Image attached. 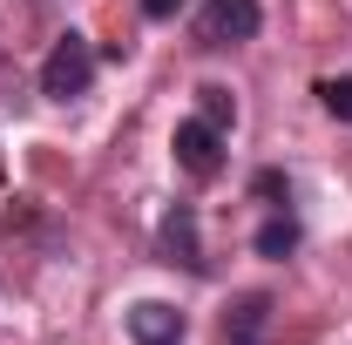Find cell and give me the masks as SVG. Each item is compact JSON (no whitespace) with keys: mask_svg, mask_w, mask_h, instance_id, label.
<instances>
[{"mask_svg":"<svg viewBox=\"0 0 352 345\" xmlns=\"http://www.w3.org/2000/svg\"><path fill=\"white\" fill-rule=\"evenodd\" d=\"M223 142H230V135L210 129L204 115H183L176 135H170V156H176V170L190 176V183H217L223 176Z\"/></svg>","mask_w":352,"mask_h":345,"instance_id":"7a4b0ae2","label":"cell"},{"mask_svg":"<svg viewBox=\"0 0 352 345\" xmlns=\"http://www.w3.org/2000/svg\"><path fill=\"white\" fill-rule=\"evenodd\" d=\"M271 291H237L223 304V345H271Z\"/></svg>","mask_w":352,"mask_h":345,"instance_id":"5b68a950","label":"cell"},{"mask_svg":"<svg viewBox=\"0 0 352 345\" xmlns=\"http://www.w3.org/2000/svg\"><path fill=\"white\" fill-rule=\"evenodd\" d=\"M318 109H325L332 122H352V75H325V82H318Z\"/></svg>","mask_w":352,"mask_h":345,"instance_id":"30bf717a","label":"cell"},{"mask_svg":"<svg viewBox=\"0 0 352 345\" xmlns=\"http://www.w3.org/2000/svg\"><path fill=\"white\" fill-rule=\"evenodd\" d=\"M258 27H264L258 0H204V14H197L204 47H244V41H258Z\"/></svg>","mask_w":352,"mask_h":345,"instance_id":"277c9868","label":"cell"},{"mask_svg":"<svg viewBox=\"0 0 352 345\" xmlns=\"http://www.w3.org/2000/svg\"><path fill=\"white\" fill-rule=\"evenodd\" d=\"M183 14V0H142V21H176Z\"/></svg>","mask_w":352,"mask_h":345,"instance_id":"8fae6325","label":"cell"},{"mask_svg":"<svg viewBox=\"0 0 352 345\" xmlns=\"http://www.w3.org/2000/svg\"><path fill=\"white\" fill-rule=\"evenodd\" d=\"M95 68H102L95 41L68 27L61 41L47 47V61H41V95H47V102H75V95H88V88H95Z\"/></svg>","mask_w":352,"mask_h":345,"instance_id":"6da1fadb","label":"cell"},{"mask_svg":"<svg viewBox=\"0 0 352 345\" xmlns=\"http://www.w3.org/2000/svg\"><path fill=\"white\" fill-rule=\"evenodd\" d=\"M251 203H264V210H292V176H285V170H258V176H251Z\"/></svg>","mask_w":352,"mask_h":345,"instance_id":"9c48e42d","label":"cell"},{"mask_svg":"<svg viewBox=\"0 0 352 345\" xmlns=\"http://www.w3.org/2000/svg\"><path fill=\"white\" fill-rule=\"evenodd\" d=\"M197 115H204L210 129L230 135V129H237V95H230L223 82H204V88H197Z\"/></svg>","mask_w":352,"mask_h":345,"instance_id":"ba28073f","label":"cell"},{"mask_svg":"<svg viewBox=\"0 0 352 345\" xmlns=\"http://www.w3.org/2000/svg\"><path fill=\"white\" fill-rule=\"evenodd\" d=\"M298 244H305V223H298L292 210H271V216L258 223V230H251V251H258L264 264H285V258H298Z\"/></svg>","mask_w":352,"mask_h":345,"instance_id":"52a82bcc","label":"cell"},{"mask_svg":"<svg viewBox=\"0 0 352 345\" xmlns=\"http://www.w3.org/2000/svg\"><path fill=\"white\" fill-rule=\"evenodd\" d=\"M190 339V318L163 298H135L129 304V345H183Z\"/></svg>","mask_w":352,"mask_h":345,"instance_id":"8992f818","label":"cell"},{"mask_svg":"<svg viewBox=\"0 0 352 345\" xmlns=\"http://www.w3.org/2000/svg\"><path fill=\"white\" fill-rule=\"evenodd\" d=\"M156 258L176 264V271H190V278L210 271V258H204V230H197V203H170V210L156 216Z\"/></svg>","mask_w":352,"mask_h":345,"instance_id":"3957f363","label":"cell"}]
</instances>
